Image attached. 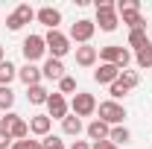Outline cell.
<instances>
[{"mask_svg": "<svg viewBox=\"0 0 152 149\" xmlns=\"http://www.w3.org/2000/svg\"><path fill=\"white\" fill-rule=\"evenodd\" d=\"M26 99H29L32 105H47V99H50V91H47L44 85H32V88H26Z\"/></svg>", "mask_w": 152, "mask_h": 149, "instance_id": "44dd1931", "label": "cell"}, {"mask_svg": "<svg viewBox=\"0 0 152 149\" xmlns=\"http://www.w3.org/2000/svg\"><path fill=\"white\" fill-rule=\"evenodd\" d=\"M91 149H120V146H114L111 140H96V143H94Z\"/></svg>", "mask_w": 152, "mask_h": 149, "instance_id": "f546056e", "label": "cell"}, {"mask_svg": "<svg viewBox=\"0 0 152 149\" xmlns=\"http://www.w3.org/2000/svg\"><path fill=\"white\" fill-rule=\"evenodd\" d=\"M96 61H99V50H96V47H91V44L76 47V64H79V67H94Z\"/></svg>", "mask_w": 152, "mask_h": 149, "instance_id": "5bb4252c", "label": "cell"}, {"mask_svg": "<svg viewBox=\"0 0 152 149\" xmlns=\"http://www.w3.org/2000/svg\"><path fill=\"white\" fill-rule=\"evenodd\" d=\"M58 93L64 96V93H76V79L73 76H64L61 82H58Z\"/></svg>", "mask_w": 152, "mask_h": 149, "instance_id": "484cf974", "label": "cell"}, {"mask_svg": "<svg viewBox=\"0 0 152 149\" xmlns=\"http://www.w3.org/2000/svg\"><path fill=\"white\" fill-rule=\"evenodd\" d=\"M35 20L38 23H44L47 29H58V23H61V12L53 9V6H41L35 12Z\"/></svg>", "mask_w": 152, "mask_h": 149, "instance_id": "4fadbf2b", "label": "cell"}, {"mask_svg": "<svg viewBox=\"0 0 152 149\" xmlns=\"http://www.w3.org/2000/svg\"><path fill=\"white\" fill-rule=\"evenodd\" d=\"M134 64H137V67H143V70H149V67H152V41L134 53Z\"/></svg>", "mask_w": 152, "mask_h": 149, "instance_id": "603a6c76", "label": "cell"}, {"mask_svg": "<svg viewBox=\"0 0 152 149\" xmlns=\"http://www.w3.org/2000/svg\"><path fill=\"white\" fill-rule=\"evenodd\" d=\"M29 20H35V9H32L29 3H20L12 15H6V29H9V32H18V29H23Z\"/></svg>", "mask_w": 152, "mask_h": 149, "instance_id": "9c48e42d", "label": "cell"}, {"mask_svg": "<svg viewBox=\"0 0 152 149\" xmlns=\"http://www.w3.org/2000/svg\"><path fill=\"white\" fill-rule=\"evenodd\" d=\"M0 131H6L12 140H26L29 137V123L15 111H6L0 117Z\"/></svg>", "mask_w": 152, "mask_h": 149, "instance_id": "7a4b0ae2", "label": "cell"}, {"mask_svg": "<svg viewBox=\"0 0 152 149\" xmlns=\"http://www.w3.org/2000/svg\"><path fill=\"white\" fill-rule=\"evenodd\" d=\"M41 143H44V149H64V140H61L58 134H47V137H41Z\"/></svg>", "mask_w": 152, "mask_h": 149, "instance_id": "4316f807", "label": "cell"}, {"mask_svg": "<svg viewBox=\"0 0 152 149\" xmlns=\"http://www.w3.org/2000/svg\"><path fill=\"white\" fill-rule=\"evenodd\" d=\"M108 131H111V126H108V123H102L99 117H94V120L85 126L88 140H94V143H96V140H108Z\"/></svg>", "mask_w": 152, "mask_h": 149, "instance_id": "9a60e30c", "label": "cell"}, {"mask_svg": "<svg viewBox=\"0 0 152 149\" xmlns=\"http://www.w3.org/2000/svg\"><path fill=\"white\" fill-rule=\"evenodd\" d=\"M12 149H44V143L41 140H15Z\"/></svg>", "mask_w": 152, "mask_h": 149, "instance_id": "83f0119b", "label": "cell"}, {"mask_svg": "<svg viewBox=\"0 0 152 149\" xmlns=\"http://www.w3.org/2000/svg\"><path fill=\"white\" fill-rule=\"evenodd\" d=\"M0 61H6V50H3V44H0Z\"/></svg>", "mask_w": 152, "mask_h": 149, "instance_id": "1f68e13d", "label": "cell"}, {"mask_svg": "<svg viewBox=\"0 0 152 149\" xmlns=\"http://www.w3.org/2000/svg\"><path fill=\"white\" fill-rule=\"evenodd\" d=\"M61 131H64L67 137H79V134L85 131V126H82V120H79L76 114H67V117L61 120Z\"/></svg>", "mask_w": 152, "mask_h": 149, "instance_id": "d6986e66", "label": "cell"}, {"mask_svg": "<svg viewBox=\"0 0 152 149\" xmlns=\"http://www.w3.org/2000/svg\"><path fill=\"white\" fill-rule=\"evenodd\" d=\"M12 143H15V140H12L6 131H0V149H12Z\"/></svg>", "mask_w": 152, "mask_h": 149, "instance_id": "f1b7e54d", "label": "cell"}, {"mask_svg": "<svg viewBox=\"0 0 152 149\" xmlns=\"http://www.w3.org/2000/svg\"><path fill=\"white\" fill-rule=\"evenodd\" d=\"M15 79H18V67H15L9 58H6V61H0V85H3V88H9Z\"/></svg>", "mask_w": 152, "mask_h": 149, "instance_id": "7402d4cb", "label": "cell"}, {"mask_svg": "<svg viewBox=\"0 0 152 149\" xmlns=\"http://www.w3.org/2000/svg\"><path fill=\"white\" fill-rule=\"evenodd\" d=\"M67 114H70V102H67L58 91H53L50 99H47V117H50V120H64Z\"/></svg>", "mask_w": 152, "mask_h": 149, "instance_id": "8fae6325", "label": "cell"}, {"mask_svg": "<svg viewBox=\"0 0 152 149\" xmlns=\"http://www.w3.org/2000/svg\"><path fill=\"white\" fill-rule=\"evenodd\" d=\"M18 79L26 85V88H32V85H41V67L38 64H23V67H18Z\"/></svg>", "mask_w": 152, "mask_h": 149, "instance_id": "e0dca14e", "label": "cell"}, {"mask_svg": "<svg viewBox=\"0 0 152 149\" xmlns=\"http://www.w3.org/2000/svg\"><path fill=\"white\" fill-rule=\"evenodd\" d=\"M67 149H91V143H88V140H73Z\"/></svg>", "mask_w": 152, "mask_h": 149, "instance_id": "4dcf8cb0", "label": "cell"}, {"mask_svg": "<svg viewBox=\"0 0 152 149\" xmlns=\"http://www.w3.org/2000/svg\"><path fill=\"white\" fill-rule=\"evenodd\" d=\"M137 85H140V73H137V70H120L117 82H114V85H108V93H111V99L117 102L120 96H126L129 91H134Z\"/></svg>", "mask_w": 152, "mask_h": 149, "instance_id": "277c9868", "label": "cell"}, {"mask_svg": "<svg viewBox=\"0 0 152 149\" xmlns=\"http://www.w3.org/2000/svg\"><path fill=\"white\" fill-rule=\"evenodd\" d=\"M117 76H120V67L99 61V67L94 70V82H99V85H114V82H117Z\"/></svg>", "mask_w": 152, "mask_h": 149, "instance_id": "2e32d148", "label": "cell"}, {"mask_svg": "<svg viewBox=\"0 0 152 149\" xmlns=\"http://www.w3.org/2000/svg\"><path fill=\"white\" fill-rule=\"evenodd\" d=\"M20 53L26 58V64H35L38 58L47 56V44H44V35H26L23 44H20Z\"/></svg>", "mask_w": 152, "mask_h": 149, "instance_id": "ba28073f", "label": "cell"}, {"mask_svg": "<svg viewBox=\"0 0 152 149\" xmlns=\"http://www.w3.org/2000/svg\"><path fill=\"white\" fill-rule=\"evenodd\" d=\"M70 114H76L79 120L82 117H94L96 114V96L88 91H76L73 99H70Z\"/></svg>", "mask_w": 152, "mask_h": 149, "instance_id": "8992f818", "label": "cell"}, {"mask_svg": "<svg viewBox=\"0 0 152 149\" xmlns=\"http://www.w3.org/2000/svg\"><path fill=\"white\" fill-rule=\"evenodd\" d=\"M94 32H96V23L91 18H79L73 23V26H70V41H76V44H79V47H82V44H91V38H94Z\"/></svg>", "mask_w": 152, "mask_h": 149, "instance_id": "30bf717a", "label": "cell"}, {"mask_svg": "<svg viewBox=\"0 0 152 149\" xmlns=\"http://www.w3.org/2000/svg\"><path fill=\"white\" fill-rule=\"evenodd\" d=\"M96 114H99V120L108 123V126H123V120L129 117L126 108H123L120 102H114V99H102V102H96Z\"/></svg>", "mask_w": 152, "mask_h": 149, "instance_id": "5b68a950", "label": "cell"}, {"mask_svg": "<svg viewBox=\"0 0 152 149\" xmlns=\"http://www.w3.org/2000/svg\"><path fill=\"white\" fill-rule=\"evenodd\" d=\"M53 129V120L47 117V114H35V117H29V131L38 134V137H47Z\"/></svg>", "mask_w": 152, "mask_h": 149, "instance_id": "ac0fdd59", "label": "cell"}, {"mask_svg": "<svg viewBox=\"0 0 152 149\" xmlns=\"http://www.w3.org/2000/svg\"><path fill=\"white\" fill-rule=\"evenodd\" d=\"M41 76H44V79H50V82H61V79L67 76L64 61H61V58H47V61H44V67H41Z\"/></svg>", "mask_w": 152, "mask_h": 149, "instance_id": "7c38bea8", "label": "cell"}, {"mask_svg": "<svg viewBox=\"0 0 152 149\" xmlns=\"http://www.w3.org/2000/svg\"><path fill=\"white\" fill-rule=\"evenodd\" d=\"M44 44H47L50 58H64L70 53V38L64 35V32H58V29H50V32L44 35Z\"/></svg>", "mask_w": 152, "mask_h": 149, "instance_id": "52a82bcc", "label": "cell"}, {"mask_svg": "<svg viewBox=\"0 0 152 149\" xmlns=\"http://www.w3.org/2000/svg\"><path fill=\"white\" fill-rule=\"evenodd\" d=\"M99 61L114 64V67H120V70H129L132 53H129L126 47H120V44H105V47H99Z\"/></svg>", "mask_w": 152, "mask_h": 149, "instance_id": "3957f363", "label": "cell"}, {"mask_svg": "<svg viewBox=\"0 0 152 149\" xmlns=\"http://www.w3.org/2000/svg\"><path fill=\"white\" fill-rule=\"evenodd\" d=\"M146 44H149L146 29H129V47H134V53H137L140 47H146Z\"/></svg>", "mask_w": 152, "mask_h": 149, "instance_id": "cb8c5ba5", "label": "cell"}, {"mask_svg": "<svg viewBox=\"0 0 152 149\" xmlns=\"http://www.w3.org/2000/svg\"><path fill=\"white\" fill-rule=\"evenodd\" d=\"M108 140H111L114 146H126V143H132V131L126 129V126H111Z\"/></svg>", "mask_w": 152, "mask_h": 149, "instance_id": "ffe728a7", "label": "cell"}, {"mask_svg": "<svg viewBox=\"0 0 152 149\" xmlns=\"http://www.w3.org/2000/svg\"><path fill=\"white\" fill-rule=\"evenodd\" d=\"M12 105H15V91L12 88H3L0 85V111H12Z\"/></svg>", "mask_w": 152, "mask_h": 149, "instance_id": "d4e9b609", "label": "cell"}, {"mask_svg": "<svg viewBox=\"0 0 152 149\" xmlns=\"http://www.w3.org/2000/svg\"><path fill=\"white\" fill-rule=\"evenodd\" d=\"M96 26L102 29V32H114L117 26H120V15H117V3L114 0H96Z\"/></svg>", "mask_w": 152, "mask_h": 149, "instance_id": "6da1fadb", "label": "cell"}]
</instances>
